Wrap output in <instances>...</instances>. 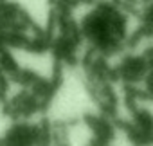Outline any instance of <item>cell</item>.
I'll return each mask as SVG.
<instances>
[]
</instances>
